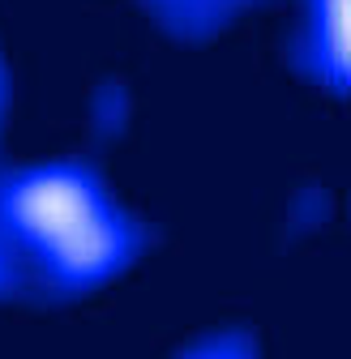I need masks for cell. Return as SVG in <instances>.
Wrapping results in <instances>:
<instances>
[{"label": "cell", "mask_w": 351, "mask_h": 359, "mask_svg": "<svg viewBox=\"0 0 351 359\" xmlns=\"http://www.w3.org/2000/svg\"><path fill=\"white\" fill-rule=\"evenodd\" d=\"M9 222L26 236V248L39 252L65 278L99 274L116 261V218L99 184L86 171H30L18 175L5 205Z\"/></svg>", "instance_id": "obj_1"}, {"label": "cell", "mask_w": 351, "mask_h": 359, "mask_svg": "<svg viewBox=\"0 0 351 359\" xmlns=\"http://www.w3.org/2000/svg\"><path fill=\"white\" fill-rule=\"evenodd\" d=\"M313 52H317V73H330L338 86H343V73H347V9L343 0H317L313 9Z\"/></svg>", "instance_id": "obj_2"}]
</instances>
